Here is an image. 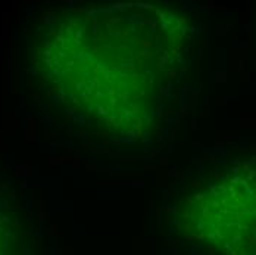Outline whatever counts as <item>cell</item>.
I'll return each mask as SVG.
<instances>
[{
    "label": "cell",
    "instance_id": "6da1fadb",
    "mask_svg": "<svg viewBox=\"0 0 256 255\" xmlns=\"http://www.w3.org/2000/svg\"><path fill=\"white\" fill-rule=\"evenodd\" d=\"M59 76L78 111L118 139H138L172 92L186 56L181 18L154 6L81 12L64 28Z\"/></svg>",
    "mask_w": 256,
    "mask_h": 255
},
{
    "label": "cell",
    "instance_id": "7a4b0ae2",
    "mask_svg": "<svg viewBox=\"0 0 256 255\" xmlns=\"http://www.w3.org/2000/svg\"><path fill=\"white\" fill-rule=\"evenodd\" d=\"M186 229L221 255H256V165L193 193L184 205Z\"/></svg>",
    "mask_w": 256,
    "mask_h": 255
},
{
    "label": "cell",
    "instance_id": "3957f363",
    "mask_svg": "<svg viewBox=\"0 0 256 255\" xmlns=\"http://www.w3.org/2000/svg\"><path fill=\"white\" fill-rule=\"evenodd\" d=\"M0 255H4L3 254V243H2V237H0Z\"/></svg>",
    "mask_w": 256,
    "mask_h": 255
}]
</instances>
